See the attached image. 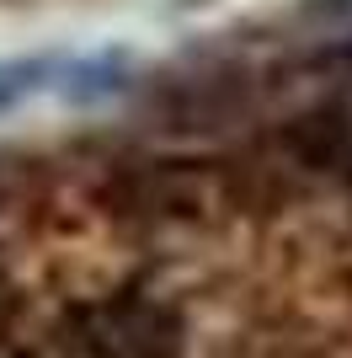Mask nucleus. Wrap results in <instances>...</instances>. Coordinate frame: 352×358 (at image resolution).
I'll use <instances>...</instances> for the list:
<instances>
[{
    "label": "nucleus",
    "mask_w": 352,
    "mask_h": 358,
    "mask_svg": "<svg viewBox=\"0 0 352 358\" xmlns=\"http://www.w3.org/2000/svg\"><path fill=\"white\" fill-rule=\"evenodd\" d=\"M75 348L86 358H182V321L139 294L96 299L75 315Z\"/></svg>",
    "instance_id": "f257e3e1"
},
{
    "label": "nucleus",
    "mask_w": 352,
    "mask_h": 358,
    "mask_svg": "<svg viewBox=\"0 0 352 358\" xmlns=\"http://www.w3.org/2000/svg\"><path fill=\"white\" fill-rule=\"evenodd\" d=\"M347 59H352V43H347Z\"/></svg>",
    "instance_id": "f03ea898"
}]
</instances>
